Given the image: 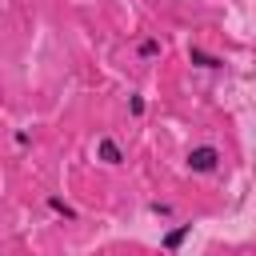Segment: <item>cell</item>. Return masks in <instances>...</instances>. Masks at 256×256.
Masks as SVG:
<instances>
[{
	"label": "cell",
	"instance_id": "obj_8",
	"mask_svg": "<svg viewBox=\"0 0 256 256\" xmlns=\"http://www.w3.org/2000/svg\"><path fill=\"white\" fill-rule=\"evenodd\" d=\"M132 116H144V96H132Z\"/></svg>",
	"mask_w": 256,
	"mask_h": 256
},
{
	"label": "cell",
	"instance_id": "obj_3",
	"mask_svg": "<svg viewBox=\"0 0 256 256\" xmlns=\"http://www.w3.org/2000/svg\"><path fill=\"white\" fill-rule=\"evenodd\" d=\"M188 232H192V224H176L172 232H164V240H160V248H164V252H176V248H180V244L188 240Z\"/></svg>",
	"mask_w": 256,
	"mask_h": 256
},
{
	"label": "cell",
	"instance_id": "obj_1",
	"mask_svg": "<svg viewBox=\"0 0 256 256\" xmlns=\"http://www.w3.org/2000/svg\"><path fill=\"white\" fill-rule=\"evenodd\" d=\"M220 168V148L216 144H196L188 152V172H216Z\"/></svg>",
	"mask_w": 256,
	"mask_h": 256
},
{
	"label": "cell",
	"instance_id": "obj_5",
	"mask_svg": "<svg viewBox=\"0 0 256 256\" xmlns=\"http://www.w3.org/2000/svg\"><path fill=\"white\" fill-rule=\"evenodd\" d=\"M136 56H140V60H156V56H160V40H156V36H144V40L136 44Z\"/></svg>",
	"mask_w": 256,
	"mask_h": 256
},
{
	"label": "cell",
	"instance_id": "obj_6",
	"mask_svg": "<svg viewBox=\"0 0 256 256\" xmlns=\"http://www.w3.org/2000/svg\"><path fill=\"white\" fill-rule=\"evenodd\" d=\"M48 208H52L56 216H64V220H76V216H80V212H76L68 200H60V196H48Z\"/></svg>",
	"mask_w": 256,
	"mask_h": 256
},
{
	"label": "cell",
	"instance_id": "obj_2",
	"mask_svg": "<svg viewBox=\"0 0 256 256\" xmlns=\"http://www.w3.org/2000/svg\"><path fill=\"white\" fill-rule=\"evenodd\" d=\"M96 160L108 164V168H116V164H124V152H120V144H116L112 136H100V140H96Z\"/></svg>",
	"mask_w": 256,
	"mask_h": 256
},
{
	"label": "cell",
	"instance_id": "obj_7",
	"mask_svg": "<svg viewBox=\"0 0 256 256\" xmlns=\"http://www.w3.org/2000/svg\"><path fill=\"white\" fill-rule=\"evenodd\" d=\"M148 212H156V216H172V204H164V200H152V204H148Z\"/></svg>",
	"mask_w": 256,
	"mask_h": 256
},
{
	"label": "cell",
	"instance_id": "obj_4",
	"mask_svg": "<svg viewBox=\"0 0 256 256\" xmlns=\"http://www.w3.org/2000/svg\"><path fill=\"white\" fill-rule=\"evenodd\" d=\"M188 60H192V64H200V68H224V60H220V56H212V52H204V48H196V44L188 48Z\"/></svg>",
	"mask_w": 256,
	"mask_h": 256
}]
</instances>
